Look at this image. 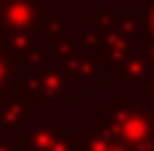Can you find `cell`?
<instances>
[{"label": "cell", "mask_w": 154, "mask_h": 151, "mask_svg": "<svg viewBox=\"0 0 154 151\" xmlns=\"http://www.w3.org/2000/svg\"><path fill=\"white\" fill-rule=\"evenodd\" d=\"M145 125L139 122V119H125V125H122V136L125 139H131V142H139V139H145Z\"/></svg>", "instance_id": "1"}, {"label": "cell", "mask_w": 154, "mask_h": 151, "mask_svg": "<svg viewBox=\"0 0 154 151\" xmlns=\"http://www.w3.org/2000/svg\"><path fill=\"white\" fill-rule=\"evenodd\" d=\"M27 18H30V12H27L24 6H15V9L9 12V21H12V24H24Z\"/></svg>", "instance_id": "2"}, {"label": "cell", "mask_w": 154, "mask_h": 151, "mask_svg": "<svg viewBox=\"0 0 154 151\" xmlns=\"http://www.w3.org/2000/svg\"><path fill=\"white\" fill-rule=\"evenodd\" d=\"M98 151H122V148H107V145H104V148H98Z\"/></svg>", "instance_id": "3"}, {"label": "cell", "mask_w": 154, "mask_h": 151, "mask_svg": "<svg viewBox=\"0 0 154 151\" xmlns=\"http://www.w3.org/2000/svg\"><path fill=\"white\" fill-rule=\"evenodd\" d=\"M0 77H3V65H0Z\"/></svg>", "instance_id": "4"}, {"label": "cell", "mask_w": 154, "mask_h": 151, "mask_svg": "<svg viewBox=\"0 0 154 151\" xmlns=\"http://www.w3.org/2000/svg\"><path fill=\"white\" fill-rule=\"evenodd\" d=\"M151 21H154V18H151Z\"/></svg>", "instance_id": "5"}]
</instances>
